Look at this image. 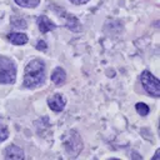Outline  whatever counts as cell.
Returning <instances> with one entry per match:
<instances>
[{
  "mask_svg": "<svg viewBox=\"0 0 160 160\" xmlns=\"http://www.w3.org/2000/svg\"><path fill=\"white\" fill-rule=\"evenodd\" d=\"M45 81V64L40 59L31 60L24 72V86L26 88H38Z\"/></svg>",
  "mask_w": 160,
  "mask_h": 160,
  "instance_id": "cell-1",
  "label": "cell"
},
{
  "mask_svg": "<svg viewBox=\"0 0 160 160\" xmlns=\"http://www.w3.org/2000/svg\"><path fill=\"white\" fill-rule=\"evenodd\" d=\"M62 144H64V148H65L68 156H70V158H76L82 150L81 136L75 130H70L64 135Z\"/></svg>",
  "mask_w": 160,
  "mask_h": 160,
  "instance_id": "cell-2",
  "label": "cell"
},
{
  "mask_svg": "<svg viewBox=\"0 0 160 160\" xmlns=\"http://www.w3.org/2000/svg\"><path fill=\"white\" fill-rule=\"evenodd\" d=\"M16 79V65L6 56L0 55V84H12Z\"/></svg>",
  "mask_w": 160,
  "mask_h": 160,
  "instance_id": "cell-3",
  "label": "cell"
},
{
  "mask_svg": "<svg viewBox=\"0 0 160 160\" xmlns=\"http://www.w3.org/2000/svg\"><path fill=\"white\" fill-rule=\"evenodd\" d=\"M140 81H141V85H142L144 90L149 95H151L154 98H159L160 96V84H159V80L149 70H144L141 72Z\"/></svg>",
  "mask_w": 160,
  "mask_h": 160,
  "instance_id": "cell-4",
  "label": "cell"
},
{
  "mask_svg": "<svg viewBox=\"0 0 160 160\" xmlns=\"http://www.w3.org/2000/svg\"><path fill=\"white\" fill-rule=\"evenodd\" d=\"M48 104H49V106H50L51 110L59 112V111H61V110L65 108L66 100H65V98H64L61 94H55V95H52L51 98H49Z\"/></svg>",
  "mask_w": 160,
  "mask_h": 160,
  "instance_id": "cell-5",
  "label": "cell"
},
{
  "mask_svg": "<svg viewBox=\"0 0 160 160\" xmlns=\"http://www.w3.org/2000/svg\"><path fill=\"white\" fill-rule=\"evenodd\" d=\"M60 10H61V12H59V15H62L65 18V26L72 31H79L80 30V22L78 20V18L71 15V14H66L64 11V9H60Z\"/></svg>",
  "mask_w": 160,
  "mask_h": 160,
  "instance_id": "cell-6",
  "label": "cell"
},
{
  "mask_svg": "<svg viewBox=\"0 0 160 160\" xmlns=\"http://www.w3.org/2000/svg\"><path fill=\"white\" fill-rule=\"evenodd\" d=\"M36 22H38L39 30H40L42 34H45V32H48V31H51V30H54V29L56 28V25H55L48 16H45V15L39 16L38 20H36Z\"/></svg>",
  "mask_w": 160,
  "mask_h": 160,
  "instance_id": "cell-7",
  "label": "cell"
},
{
  "mask_svg": "<svg viewBox=\"0 0 160 160\" xmlns=\"http://www.w3.org/2000/svg\"><path fill=\"white\" fill-rule=\"evenodd\" d=\"M5 158L6 159L20 160V159H24V152H22V150L19 146H16V145H9L5 149Z\"/></svg>",
  "mask_w": 160,
  "mask_h": 160,
  "instance_id": "cell-8",
  "label": "cell"
},
{
  "mask_svg": "<svg viewBox=\"0 0 160 160\" xmlns=\"http://www.w3.org/2000/svg\"><path fill=\"white\" fill-rule=\"evenodd\" d=\"M51 80H52V82H54L55 85H58V86L62 85V84L65 82V80H66V74H65L64 69L56 68V69L52 71V74H51Z\"/></svg>",
  "mask_w": 160,
  "mask_h": 160,
  "instance_id": "cell-9",
  "label": "cell"
},
{
  "mask_svg": "<svg viewBox=\"0 0 160 160\" xmlns=\"http://www.w3.org/2000/svg\"><path fill=\"white\" fill-rule=\"evenodd\" d=\"M8 39L10 40V42L15 44V45H24L28 42V35L22 34V32H11L8 34Z\"/></svg>",
  "mask_w": 160,
  "mask_h": 160,
  "instance_id": "cell-10",
  "label": "cell"
},
{
  "mask_svg": "<svg viewBox=\"0 0 160 160\" xmlns=\"http://www.w3.org/2000/svg\"><path fill=\"white\" fill-rule=\"evenodd\" d=\"M10 24L16 29H26V21L18 15H12L10 18Z\"/></svg>",
  "mask_w": 160,
  "mask_h": 160,
  "instance_id": "cell-11",
  "label": "cell"
},
{
  "mask_svg": "<svg viewBox=\"0 0 160 160\" xmlns=\"http://www.w3.org/2000/svg\"><path fill=\"white\" fill-rule=\"evenodd\" d=\"M15 2L22 8H36L40 4V0H15Z\"/></svg>",
  "mask_w": 160,
  "mask_h": 160,
  "instance_id": "cell-12",
  "label": "cell"
},
{
  "mask_svg": "<svg viewBox=\"0 0 160 160\" xmlns=\"http://www.w3.org/2000/svg\"><path fill=\"white\" fill-rule=\"evenodd\" d=\"M8 136H9V129H8V125H6L5 121L0 118V141L6 140Z\"/></svg>",
  "mask_w": 160,
  "mask_h": 160,
  "instance_id": "cell-13",
  "label": "cell"
},
{
  "mask_svg": "<svg viewBox=\"0 0 160 160\" xmlns=\"http://www.w3.org/2000/svg\"><path fill=\"white\" fill-rule=\"evenodd\" d=\"M135 108H136V110H138V112L141 115V116H146L148 114H149V106L146 105V104H144V102H138L136 105H135Z\"/></svg>",
  "mask_w": 160,
  "mask_h": 160,
  "instance_id": "cell-14",
  "label": "cell"
},
{
  "mask_svg": "<svg viewBox=\"0 0 160 160\" xmlns=\"http://www.w3.org/2000/svg\"><path fill=\"white\" fill-rule=\"evenodd\" d=\"M36 49H38V50H42V51H45V50H46V42H45L44 40H39L38 44H36Z\"/></svg>",
  "mask_w": 160,
  "mask_h": 160,
  "instance_id": "cell-15",
  "label": "cell"
},
{
  "mask_svg": "<svg viewBox=\"0 0 160 160\" xmlns=\"http://www.w3.org/2000/svg\"><path fill=\"white\" fill-rule=\"evenodd\" d=\"M72 4H75V5H81V4H85V2H88L89 0H70Z\"/></svg>",
  "mask_w": 160,
  "mask_h": 160,
  "instance_id": "cell-16",
  "label": "cell"
},
{
  "mask_svg": "<svg viewBox=\"0 0 160 160\" xmlns=\"http://www.w3.org/2000/svg\"><path fill=\"white\" fill-rule=\"evenodd\" d=\"M159 155H160V149H158V150H156V154L154 155V158H152V159H154V160H155V159H158V158H159Z\"/></svg>",
  "mask_w": 160,
  "mask_h": 160,
  "instance_id": "cell-17",
  "label": "cell"
}]
</instances>
